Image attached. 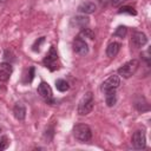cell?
I'll use <instances>...</instances> for the list:
<instances>
[{
  "label": "cell",
  "instance_id": "cell-22",
  "mask_svg": "<svg viewBox=\"0 0 151 151\" xmlns=\"http://www.w3.org/2000/svg\"><path fill=\"white\" fill-rule=\"evenodd\" d=\"M44 41H45V37L38 38V39L34 41V44L32 45V50H33L34 52H39V51H40V45H41Z\"/></svg>",
  "mask_w": 151,
  "mask_h": 151
},
{
  "label": "cell",
  "instance_id": "cell-8",
  "mask_svg": "<svg viewBox=\"0 0 151 151\" xmlns=\"http://www.w3.org/2000/svg\"><path fill=\"white\" fill-rule=\"evenodd\" d=\"M119 85H120V78H119V76L112 74L105 81H103V84L100 86V90L103 92L109 91V90H116V88L119 87Z\"/></svg>",
  "mask_w": 151,
  "mask_h": 151
},
{
  "label": "cell",
  "instance_id": "cell-11",
  "mask_svg": "<svg viewBox=\"0 0 151 151\" xmlns=\"http://www.w3.org/2000/svg\"><path fill=\"white\" fill-rule=\"evenodd\" d=\"M13 114L18 120H24L26 117V107L22 103L18 101L15 103V105L13 106Z\"/></svg>",
  "mask_w": 151,
  "mask_h": 151
},
{
  "label": "cell",
  "instance_id": "cell-15",
  "mask_svg": "<svg viewBox=\"0 0 151 151\" xmlns=\"http://www.w3.org/2000/svg\"><path fill=\"white\" fill-rule=\"evenodd\" d=\"M90 20L85 15H77V17H73L72 20H71V24L76 27H79V28H85L87 25H88Z\"/></svg>",
  "mask_w": 151,
  "mask_h": 151
},
{
  "label": "cell",
  "instance_id": "cell-21",
  "mask_svg": "<svg viewBox=\"0 0 151 151\" xmlns=\"http://www.w3.org/2000/svg\"><path fill=\"white\" fill-rule=\"evenodd\" d=\"M9 146V139L7 136H0V151L6 150Z\"/></svg>",
  "mask_w": 151,
  "mask_h": 151
},
{
  "label": "cell",
  "instance_id": "cell-13",
  "mask_svg": "<svg viewBox=\"0 0 151 151\" xmlns=\"http://www.w3.org/2000/svg\"><path fill=\"white\" fill-rule=\"evenodd\" d=\"M134 107L139 112H145V111H149L150 110V105H149V103L146 101V99L143 96H138L134 99Z\"/></svg>",
  "mask_w": 151,
  "mask_h": 151
},
{
  "label": "cell",
  "instance_id": "cell-26",
  "mask_svg": "<svg viewBox=\"0 0 151 151\" xmlns=\"http://www.w3.org/2000/svg\"><path fill=\"white\" fill-rule=\"evenodd\" d=\"M0 132H1V127H0Z\"/></svg>",
  "mask_w": 151,
  "mask_h": 151
},
{
  "label": "cell",
  "instance_id": "cell-20",
  "mask_svg": "<svg viewBox=\"0 0 151 151\" xmlns=\"http://www.w3.org/2000/svg\"><path fill=\"white\" fill-rule=\"evenodd\" d=\"M126 33H127V27H126V26H118V27H117V29L114 31L113 35L123 39V38H125Z\"/></svg>",
  "mask_w": 151,
  "mask_h": 151
},
{
  "label": "cell",
  "instance_id": "cell-16",
  "mask_svg": "<svg viewBox=\"0 0 151 151\" xmlns=\"http://www.w3.org/2000/svg\"><path fill=\"white\" fill-rule=\"evenodd\" d=\"M105 101H106V105L109 107H112L116 101H117V94H116V90H109V91H105Z\"/></svg>",
  "mask_w": 151,
  "mask_h": 151
},
{
  "label": "cell",
  "instance_id": "cell-2",
  "mask_svg": "<svg viewBox=\"0 0 151 151\" xmlns=\"http://www.w3.org/2000/svg\"><path fill=\"white\" fill-rule=\"evenodd\" d=\"M42 64L46 68H48L51 72L59 70L60 64H59V57H58V52L55 50L54 46L50 47V51L47 52V54L45 55V58L42 59Z\"/></svg>",
  "mask_w": 151,
  "mask_h": 151
},
{
  "label": "cell",
  "instance_id": "cell-9",
  "mask_svg": "<svg viewBox=\"0 0 151 151\" xmlns=\"http://www.w3.org/2000/svg\"><path fill=\"white\" fill-rule=\"evenodd\" d=\"M131 42L134 47L139 48V47H143L144 45L147 44V37L145 33L143 32H139V31H134L133 34H132V38H131Z\"/></svg>",
  "mask_w": 151,
  "mask_h": 151
},
{
  "label": "cell",
  "instance_id": "cell-14",
  "mask_svg": "<svg viewBox=\"0 0 151 151\" xmlns=\"http://www.w3.org/2000/svg\"><path fill=\"white\" fill-rule=\"evenodd\" d=\"M120 47H122L120 42H117V41L110 42V44L107 45V47H106V55H107L109 58H114V57L119 53Z\"/></svg>",
  "mask_w": 151,
  "mask_h": 151
},
{
  "label": "cell",
  "instance_id": "cell-7",
  "mask_svg": "<svg viewBox=\"0 0 151 151\" xmlns=\"http://www.w3.org/2000/svg\"><path fill=\"white\" fill-rule=\"evenodd\" d=\"M72 47H73V51H74L77 54H79V55H86V54L88 53V51H90L87 42H86L80 35L76 37V39L73 40Z\"/></svg>",
  "mask_w": 151,
  "mask_h": 151
},
{
  "label": "cell",
  "instance_id": "cell-5",
  "mask_svg": "<svg viewBox=\"0 0 151 151\" xmlns=\"http://www.w3.org/2000/svg\"><path fill=\"white\" fill-rule=\"evenodd\" d=\"M37 92H38V94L45 100V103H47V104H54L55 103V100L53 99V93H52V88H51V86L47 84V83H45V81H41L39 85H38V88H37Z\"/></svg>",
  "mask_w": 151,
  "mask_h": 151
},
{
  "label": "cell",
  "instance_id": "cell-1",
  "mask_svg": "<svg viewBox=\"0 0 151 151\" xmlns=\"http://www.w3.org/2000/svg\"><path fill=\"white\" fill-rule=\"evenodd\" d=\"M73 137L79 143H87L92 138V131L91 127L86 124H77L73 126Z\"/></svg>",
  "mask_w": 151,
  "mask_h": 151
},
{
  "label": "cell",
  "instance_id": "cell-23",
  "mask_svg": "<svg viewBox=\"0 0 151 151\" xmlns=\"http://www.w3.org/2000/svg\"><path fill=\"white\" fill-rule=\"evenodd\" d=\"M34 72H35V68L34 66H31L28 68V72H27V76H26V79H25V83H32L33 78H34Z\"/></svg>",
  "mask_w": 151,
  "mask_h": 151
},
{
  "label": "cell",
  "instance_id": "cell-3",
  "mask_svg": "<svg viewBox=\"0 0 151 151\" xmlns=\"http://www.w3.org/2000/svg\"><path fill=\"white\" fill-rule=\"evenodd\" d=\"M93 106H94L93 94L92 92H86L78 104V113L80 116H86L92 111Z\"/></svg>",
  "mask_w": 151,
  "mask_h": 151
},
{
  "label": "cell",
  "instance_id": "cell-6",
  "mask_svg": "<svg viewBox=\"0 0 151 151\" xmlns=\"http://www.w3.org/2000/svg\"><path fill=\"white\" fill-rule=\"evenodd\" d=\"M132 146L136 150H143L146 146V138H145V132L143 130H137L133 132L132 138H131Z\"/></svg>",
  "mask_w": 151,
  "mask_h": 151
},
{
  "label": "cell",
  "instance_id": "cell-25",
  "mask_svg": "<svg viewBox=\"0 0 151 151\" xmlns=\"http://www.w3.org/2000/svg\"><path fill=\"white\" fill-rule=\"evenodd\" d=\"M99 5H100L103 8H106L107 6L111 5V0H99Z\"/></svg>",
  "mask_w": 151,
  "mask_h": 151
},
{
  "label": "cell",
  "instance_id": "cell-24",
  "mask_svg": "<svg viewBox=\"0 0 151 151\" xmlns=\"http://www.w3.org/2000/svg\"><path fill=\"white\" fill-rule=\"evenodd\" d=\"M127 0H111V6H113V7H119V6H122L124 2H126Z\"/></svg>",
  "mask_w": 151,
  "mask_h": 151
},
{
  "label": "cell",
  "instance_id": "cell-19",
  "mask_svg": "<svg viewBox=\"0 0 151 151\" xmlns=\"http://www.w3.org/2000/svg\"><path fill=\"white\" fill-rule=\"evenodd\" d=\"M79 35H80L81 38H88V39H91V40L94 39V33H93V31H92L91 28H88V27L81 28Z\"/></svg>",
  "mask_w": 151,
  "mask_h": 151
},
{
  "label": "cell",
  "instance_id": "cell-10",
  "mask_svg": "<svg viewBox=\"0 0 151 151\" xmlns=\"http://www.w3.org/2000/svg\"><path fill=\"white\" fill-rule=\"evenodd\" d=\"M13 72V66L11 63H1L0 64V80L1 81H7Z\"/></svg>",
  "mask_w": 151,
  "mask_h": 151
},
{
  "label": "cell",
  "instance_id": "cell-18",
  "mask_svg": "<svg viewBox=\"0 0 151 151\" xmlns=\"http://www.w3.org/2000/svg\"><path fill=\"white\" fill-rule=\"evenodd\" d=\"M118 14H130V15H137V11L131 6H122L118 9Z\"/></svg>",
  "mask_w": 151,
  "mask_h": 151
},
{
  "label": "cell",
  "instance_id": "cell-4",
  "mask_svg": "<svg viewBox=\"0 0 151 151\" xmlns=\"http://www.w3.org/2000/svg\"><path fill=\"white\" fill-rule=\"evenodd\" d=\"M139 67V61L137 59H132V60H129L127 63H125L124 65H122L119 68H118V74L122 76L123 78H130L132 77L136 71L138 70Z\"/></svg>",
  "mask_w": 151,
  "mask_h": 151
},
{
  "label": "cell",
  "instance_id": "cell-17",
  "mask_svg": "<svg viewBox=\"0 0 151 151\" xmlns=\"http://www.w3.org/2000/svg\"><path fill=\"white\" fill-rule=\"evenodd\" d=\"M55 87H57L58 91L65 92V91H67L70 88V85L65 79H57L55 80Z\"/></svg>",
  "mask_w": 151,
  "mask_h": 151
},
{
  "label": "cell",
  "instance_id": "cell-12",
  "mask_svg": "<svg viewBox=\"0 0 151 151\" xmlns=\"http://www.w3.org/2000/svg\"><path fill=\"white\" fill-rule=\"evenodd\" d=\"M96 9H97V6L94 5V2H91V1L83 2L78 6V11L84 14H92L96 12Z\"/></svg>",
  "mask_w": 151,
  "mask_h": 151
}]
</instances>
